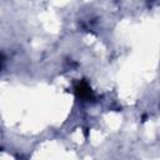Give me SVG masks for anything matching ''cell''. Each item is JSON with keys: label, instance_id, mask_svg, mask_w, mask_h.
Returning a JSON list of instances; mask_svg holds the SVG:
<instances>
[{"label": "cell", "instance_id": "6da1fadb", "mask_svg": "<svg viewBox=\"0 0 160 160\" xmlns=\"http://www.w3.org/2000/svg\"><path fill=\"white\" fill-rule=\"evenodd\" d=\"M75 92L78 95V98H80L81 100H90L92 99V91L89 86V84L84 80L79 81L78 85L75 86Z\"/></svg>", "mask_w": 160, "mask_h": 160}, {"label": "cell", "instance_id": "7a4b0ae2", "mask_svg": "<svg viewBox=\"0 0 160 160\" xmlns=\"http://www.w3.org/2000/svg\"><path fill=\"white\" fill-rule=\"evenodd\" d=\"M2 62H4V55L0 54V69H1V66H2Z\"/></svg>", "mask_w": 160, "mask_h": 160}]
</instances>
